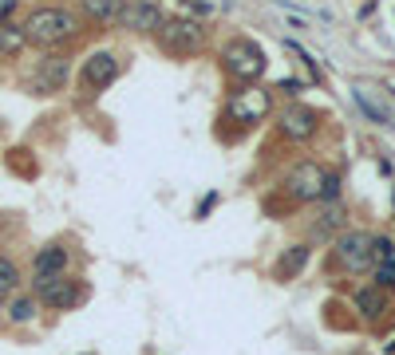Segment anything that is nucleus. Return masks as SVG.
Wrapping results in <instances>:
<instances>
[{"label": "nucleus", "instance_id": "ddd939ff", "mask_svg": "<svg viewBox=\"0 0 395 355\" xmlns=\"http://www.w3.org/2000/svg\"><path fill=\"white\" fill-rule=\"evenodd\" d=\"M269 110H273V103H269V91H257V87H250V91H237V95L230 99V115L237 118V123H245V127L261 123Z\"/></svg>", "mask_w": 395, "mask_h": 355}, {"label": "nucleus", "instance_id": "f3484780", "mask_svg": "<svg viewBox=\"0 0 395 355\" xmlns=\"http://www.w3.org/2000/svg\"><path fill=\"white\" fill-rule=\"evenodd\" d=\"M352 103H356V107H360V110H364V115H368V118H371V123H376V127H395V118H391V115H387V110H384V107H379V103H376V99H371V95H368V91H364V87H352Z\"/></svg>", "mask_w": 395, "mask_h": 355}, {"label": "nucleus", "instance_id": "9b49d317", "mask_svg": "<svg viewBox=\"0 0 395 355\" xmlns=\"http://www.w3.org/2000/svg\"><path fill=\"white\" fill-rule=\"evenodd\" d=\"M166 24V12L158 0H127L119 12V28L138 36H158V28Z\"/></svg>", "mask_w": 395, "mask_h": 355}, {"label": "nucleus", "instance_id": "9d476101", "mask_svg": "<svg viewBox=\"0 0 395 355\" xmlns=\"http://www.w3.org/2000/svg\"><path fill=\"white\" fill-rule=\"evenodd\" d=\"M68 79H71V59L52 51V56H43L32 68V76H28V91L32 95H60L63 87H68Z\"/></svg>", "mask_w": 395, "mask_h": 355}, {"label": "nucleus", "instance_id": "4be33fe9", "mask_svg": "<svg viewBox=\"0 0 395 355\" xmlns=\"http://www.w3.org/2000/svg\"><path fill=\"white\" fill-rule=\"evenodd\" d=\"M371 253H376V264L395 261V237H387V233H371Z\"/></svg>", "mask_w": 395, "mask_h": 355}, {"label": "nucleus", "instance_id": "20e7f679", "mask_svg": "<svg viewBox=\"0 0 395 355\" xmlns=\"http://www.w3.org/2000/svg\"><path fill=\"white\" fill-rule=\"evenodd\" d=\"M222 68L230 71L233 79H241V83H253V79L265 76V51L253 40H245V36H233L222 48Z\"/></svg>", "mask_w": 395, "mask_h": 355}, {"label": "nucleus", "instance_id": "f8f14e48", "mask_svg": "<svg viewBox=\"0 0 395 355\" xmlns=\"http://www.w3.org/2000/svg\"><path fill=\"white\" fill-rule=\"evenodd\" d=\"M68 269H71V253H68V245H60V241H52V245L36 249V257H32V280L68 277Z\"/></svg>", "mask_w": 395, "mask_h": 355}, {"label": "nucleus", "instance_id": "f257e3e1", "mask_svg": "<svg viewBox=\"0 0 395 355\" xmlns=\"http://www.w3.org/2000/svg\"><path fill=\"white\" fill-rule=\"evenodd\" d=\"M28 43L36 48H63L79 36V16L71 9H60V4H43V9H32L24 24Z\"/></svg>", "mask_w": 395, "mask_h": 355}, {"label": "nucleus", "instance_id": "412c9836", "mask_svg": "<svg viewBox=\"0 0 395 355\" xmlns=\"http://www.w3.org/2000/svg\"><path fill=\"white\" fill-rule=\"evenodd\" d=\"M371 284H376V288H384V292L391 296V292H395V261L376 264V269H371Z\"/></svg>", "mask_w": 395, "mask_h": 355}, {"label": "nucleus", "instance_id": "2eb2a0df", "mask_svg": "<svg viewBox=\"0 0 395 355\" xmlns=\"http://www.w3.org/2000/svg\"><path fill=\"white\" fill-rule=\"evenodd\" d=\"M309 257H312V249L304 245V241L281 249V257H277V264H273V280H297L304 272V264H309Z\"/></svg>", "mask_w": 395, "mask_h": 355}, {"label": "nucleus", "instance_id": "6ab92c4d", "mask_svg": "<svg viewBox=\"0 0 395 355\" xmlns=\"http://www.w3.org/2000/svg\"><path fill=\"white\" fill-rule=\"evenodd\" d=\"M24 43H28L24 28L0 24V56H20V51H24Z\"/></svg>", "mask_w": 395, "mask_h": 355}, {"label": "nucleus", "instance_id": "f03ea898", "mask_svg": "<svg viewBox=\"0 0 395 355\" xmlns=\"http://www.w3.org/2000/svg\"><path fill=\"white\" fill-rule=\"evenodd\" d=\"M328 257H332V269L340 272V277H364V272L376 269L371 233H368V229H344V233L332 241Z\"/></svg>", "mask_w": 395, "mask_h": 355}, {"label": "nucleus", "instance_id": "dca6fc26", "mask_svg": "<svg viewBox=\"0 0 395 355\" xmlns=\"http://www.w3.org/2000/svg\"><path fill=\"white\" fill-rule=\"evenodd\" d=\"M79 4H83V12L95 24H119V12L127 0H79Z\"/></svg>", "mask_w": 395, "mask_h": 355}, {"label": "nucleus", "instance_id": "a211bd4d", "mask_svg": "<svg viewBox=\"0 0 395 355\" xmlns=\"http://www.w3.org/2000/svg\"><path fill=\"white\" fill-rule=\"evenodd\" d=\"M36 312H40V300H36V296H12L4 316H9V324H32Z\"/></svg>", "mask_w": 395, "mask_h": 355}, {"label": "nucleus", "instance_id": "5701e85b", "mask_svg": "<svg viewBox=\"0 0 395 355\" xmlns=\"http://www.w3.org/2000/svg\"><path fill=\"white\" fill-rule=\"evenodd\" d=\"M301 79H281V83H277V91H284V95H301Z\"/></svg>", "mask_w": 395, "mask_h": 355}, {"label": "nucleus", "instance_id": "4468645a", "mask_svg": "<svg viewBox=\"0 0 395 355\" xmlns=\"http://www.w3.org/2000/svg\"><path fill=\"white\" fill-rule=\"evenodd\" d=\"M352 308H356V316H360L364 324H379V316L387 312V292L376 288V284H360L352 292Z\"/></svg>", "mask_w": 395, "mask_h": 355}, {"label": "nucleus", "instance_id": "1a4fd4ad", "mask_svg": "<svg viewBox=\"0 0 395 355\" xmlns=\"http://www.w3.org/2000/svg\"><path fill=\"white\" fill-rule=\"evenodd\" d=\"M115 79H119V56H115L111 48H99V51H91V56L83 59L79 87H83L87 99H91V95H103Z\"/></svg>", "mask_w": 395, "mask_h": 355}, {"label": "nucleus", "instance_id": "6e6552de", "mask_svg": "<svg viewBox=\"0 0 395 355\" xmlns=\"http://www.w3.org/2000/svg\"><path fill=\"white\" fill-rule=\"evenodd\" d=\"M320 123H324V118H320V110L304 107V103H289V107L277 110V130H281L292 146L312 143V138L320 135Z\"/></svg>", "mask_w": 395, "mask_h": 355}, {"label": "nucleus", "instance_id": "b1692460", "mask_svg": "<svg viewBox=\"0 0 395 355\" xmlns=\"http://www.w3.org/2000/svg\"><path fill=\"white\" fill-rule=\"evenodd\" d=\"M214 205H217V194H210V197H206V202L198 205V217H206V213H210V210H214Z\"/></svg>", "mask_w": 395, "mask_h": 355}, {"label": "nucleus", "instance_id": "0eeeda50", "mask_svg": "<svg viewBox=\"0 0 395 355\" xmlns=\"http://www.w3.org/2000/svg\"><path fill=\"white\" fill-rule=\"evenodd\" d=\"M348 225V205L344 202H320L317 210V221H309L304 225V245L309 249H332V241L344 233Z\"/></svg>", "mask_w": 395, "mask_h": 355}, {"label": "nucleus", "instance_id": "423d86ee", "mask_svg": "<svg viewBox=\"0 0 395 355\" xmlns=\"http://www.w3.org/2000/svg\"><path fill=\"white\" fill-rule=\"evenodd\" d=\"M32 296L52 312H71L87 300V288L79 277H52V280H32Z\"/></svg>", "mask_w": 395, "mask_h": 355}, {"label": "nucleus", "instance_id": "aec40b11", "mask_svg": "<svg viewBox=\"0 0 395 355\" xmlns=\"http://www.w3.org/2000/svg\"><path fill=\"white\" fill-rule=\"evenodd\" d=\"M20 288V269L12 257H0V300H9V296H16Z\"/></svg>", "mask_w": 395, "mask_h": 355}, {"label": "nucleus", "instance_id": "39448f33", "mask_svg": "<svg viewBox=\"0 0 395 355\" xmlns=\"http://www.w3.org/2000/svg\"><path fill=\"white\" fill-rule=\"evenodd\" d=\"M158 48L166 51V56H198L202 51V40H206V32H202V24L198 20H186V16H166V24L158 28Z\"/></svg>", "mask_w": 395, "mask_h": 355}, {"label": "nucleus", "instance_id": "7ed1b4c3", "mask_svg": "<svg viewBox=\"0 0 395 355\" xmlns=\"http://www.w3.org/2000/svg\"><path fill=\"white\" fill-rule=\"evenodd\" d=\"M324 182H328V166H320L312 158H301L284 170L281 190L292 205H320L324 202Z\"/></svg>", "mask_w": 395, "mask_h": 355}]
</instances>
